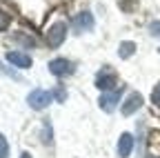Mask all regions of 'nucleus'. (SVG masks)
<instances>
[{
    "instance_id": "1",
    "label": "nucleus",
    "mask_w": 160,
    "mask_h": 158,
    "mask_svg": "<svg viewBox=\"0 0 160 158\" xmlns=\"http://www.w3.org/2000/svg\"><path fill=\"white\" fill-rule=\"evenodd\" d=\"M65 38H67V23L65 20H58V23H53L47 31H45V40H47V45L49 47H60L65 43Z\"/></svg>"
},
{
    "instance_id": "2",
    "label": "nucleus",
    "mask_w": 160,
    "mask_h": 158,
    "mask_svg": "<svg viewBox=\"0 0 160 158\" xmlns=\"http://www.w3.org/2000/svg\"><path fill=\"white\" fill-rule=\"evenodd\" d=\"M53 100V91H47V89H33L29 96H27V103L31 109L40 111V109H47Z\"/></svg>"
},
{
    "instance_id": "3",
    "label": "nucleus",
    "mask_w": 160,
    "mask_h": 158,
    "mask_svg": "<svg viewBox=\"0 0 160 158\" xmlns=\"http://www.w3.org/2000/svg\"><path fill=\"white\" fill-rule=\"evenodd\" d=\"M96 87L102 89V91L118 89V76H116V71H111L109 67H102V69L96 74Z\"/></svg>"
},
{
    "instance_id": "4",
    "label": "nucleus",
    "mask_w": 160,
    "mask_h": 158,
    "mask_svg": "<svg viewBox=\"0 0 160 158\" xmlns=\"http://www.w3.org/2000/svg\"><path fill=\"white\" fill-rule=\"evenodd\" d=\"M122 85H120L118 89H113V91H107V94H102L98 98V107L102 109V111H107V114H111L116 107H118V103H120V94H122Z\"/></svg>"
},
{
    "instance_id": "5",
    "label": "nucleus",
    "mask_w": 160,
    "mask_h": 158,
    "mask_svg": "<svg viewBox=\"0 0 160 158\" xmlns=\"http://www.w3.org/2000/svg\"><path fill=\"white\" fill-rule=\"evenodd\" d=\"M49 71L53 76H58V78H62V76H71L76 71V67H73L71 60H67V58H53L49 63Z\"/></svg>"
},
{
    "instance_id": "6",
    "label": "nucleus",
    "mask_w": 160,
    "mask_h": 158,
    "mask_svg": "<svg viewBox=\"0 0 160 158\" xmlns=\"http://www.w3.org/2000/svg\"><path fill=\"white\" fill-rule=\"evenodd\" d=\"M71 25H73V29H76V31H91L96 23H93V16H91L89 11H82V13L73 16Z\"/></svg>"
},
{
    "instance_id": "7",
    "label": "nucleus",
    "mask_w": 160,
    "mask_h": 158,
    "mask_svg": "<svg viewBox=\"0 0 160 158\" xmlns=\"http://www.w3.org/2000/svg\"><path fill=\"white\" fill-rule=\"evenodd\" d=\"M5 58H7L13 67H18V69H29V67H31V56H29V54H22V51H7Z\"/></svg>"
},
{
    "instance_id": "8",
    "label": "nucleus",
    "mask_w": 160,
    "mask_h": 158,
    "mask_svg": "<svg viewBox=\"0 0 160 158\" xmlns=\"http://www.w3.org/2000/svg\"><path fill=\"white\" fill-rule=\"evenodd\" d=\"M140 107H142V94H138V91H133V94H129V98L122 103V116H131L133 111H138Z\"/></svg>"
},
{
    "instance_id": "9",
    "label": "nucleus",
    "mask_w": 160,
    "mask_h": 158,
    "mask_svg": "<svg viewBox=\"0 0 160 158\" xmlns=\"http://www.w3.org/2000/svg\"><path fill=\"white\" fill-rule=\"evenodd\" d=\"M131 149H133V136L129 131L120 134V138H118V156L120 158H129Z\"/></svg>"
},
{
    "instance_id": "10",
    "label": "nucleus",
    "mask_w": 160,
    "mask_h": 158,
    "mask_svg": "<svg viewBox=\"0 0 160 158\" xmlns=\"http://www.w3.org/2000/svg\"><path fill=\"white\" fill-rule=\"evenodd\" d=\"M133 54H136V43L122 40V43L118 45V56H120V58H125V60H127V58H131Z\"/></svg>"
},
{
    "instance_id": "11",
    "label": "nucleus",
    "mask_w": 160,
    "mask_h": 158,
    "mask_svg": "<svg viewBox=\"0 0 160 158\" xmlns=\"http://www.w3.org/2000/svg\"><path fill=\"white\" fill-rule=\"evenodd\" d=\"M40 136H42V143H45V145H51V143H53V138H51V125H49V123L42 125V134H40Z\"/></svg>"
},
{
    "instance_id": "12",
    "label": "nucleus",
    "mask_w": 160,
    "mask_h": 158,
    "mask_svg": "<svg viewBox=\"0 0 160 158\" xmlns=\"http://www.w3.org/2000/svg\"><path fill=\"white\" fill-rule=\"evenodd\" d=\"M0 158H9V143L2 134H0Z\"/></svg>"
},
{
    "instance_id": "13",
    "label": "nucleus",
    "mask_w": 160,
    "mask_h": 158,
    "mask_svg": "<svg viewBox=\"0 0 160 158\" xmlns=\"http://www.w3.org/2000/svg\"><path fill=\"white\" fill-rule=\"evenodd\" d=\"M151 103L156 105V107H160V83L153 87V91H151Z\"/></svg>"
},
{
    "instance_id": "14",
    "label": "nucleus",
    "mask_w": 160,
    "mask_h": 158,
    "mask_svg": "<svg viewBox=\"0 0 160 158\" xmlns=\"http://www.w3.org/2000/svg\"><path fill=\"white\" fill-rule=\"evenodd\" d=\"M149 33L156 36V38H160V20H153V23L149 25Z\"/></svg>"
},
{
    "instance_id": "15",
    "label": "nucleus",
    "mask_w": 160,
    "mask_h": 158,
    "mask_svg": "<svg viewBox=\"0 0 160 158\" xmlns=\"http://www.w3.org/2000/svg\"><path fill=\"white\" fill-rule=\"evenodd\" d=\"M7 27H9V16L0 11V31H5Z\"/></svg>"
},
{
    "instance_id": "16",
    "label": "nucleus",
    "mask_w": 160,
    "mask_h": 158,
    "mask_svg": "<svg viewBox=\"0 0 160 158\" xmlns=\"http://www.w3.org/2000/svg\"><path fill=\"white\" fill-rule=\"evenodd\" d=\"M53 96L58 98V100H60V103H65V98H67V91H65L62 87H58V89L53 91Z\"/></svg>"
},
{
    "instance_id": "17",
    "label": "nucleus",
    "mask_w": 160,
    "mask_h": 158,
    "mask_svg": "<svg viewBox=\"0 0 160 158\" xmlns=\"http://www.w3.org/2000/svg\"><path fill=\"white\" fill-rule=\"evenodd\" d=\"M20 158H31V156H29L27 151H22V156H20Z\"/></svg>"
},
{
    "instance_id": "18",
    "label": "nucleus",
    "mask_w": 160,
    "mask_h": 158,
    "mask_svg": "<svg viewBox=\"0 0 160 158\" xmlns=\"http://www.w3.org/2000/svg\"><path fill=\"white\" fill-rule=\"evenodd\" d=\"M158 51H160V49H158Z\"/></svg>"
}]
</instances>
